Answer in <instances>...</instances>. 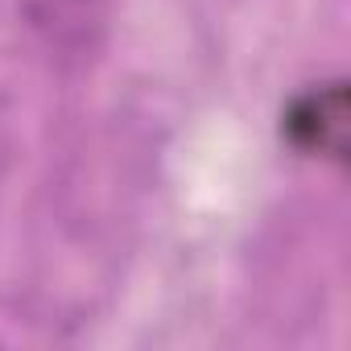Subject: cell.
<instances>
[{
  "mask_svg": "<svg viewBox=\"0 0 351 351\" xmlns=\"http://www.w3.org/2000/svg\"><path fill=\"white\" fill-rule=\"evenodd\" d=\"M347 116H351L347 83L330 79V83H314L302 95H293V104L281 116V132L306 157L347 161Z\"/></svg>",
  "mask_w": 351,
  "mask_h": 351,
  "instance_id": "obj_2",
  "label": "cell"
},
{
  "mask_svg": "<svg viewBox=\"0 0 351 351\" xmlns=\"http://www.w3.org/2000/svg\"><path fill=\"white\" fill-rule=\"evenodd\" d=\"M21 13L54 62L83 66L108 42L116 0H21Z\"/></svg>",
  "mask_w": 351,
  "mask_h": 351,
  "instance_id": "obj_1",
  "label": "cell"
}]
</instances>
